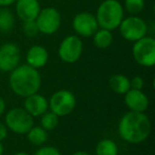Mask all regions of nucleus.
<instances>
[{
    "label": "nucleus",
    "instance_id": "obj_1",
    "mask_svg": "<svg viewBox=\"0 0 155 155\" xmlns=\"http://www.w3.org/2000/svg\"><path fill=\"white\" fill-rule=\"evenodd\" d=\"M120 137L130 143H140L151 133V122L144 113L127 112L122 116L118 124Z\"/></svg>",
    "mask_w": 155,
    "mask_h": 155
},
{
    "label": "nucleus",
    "instance_id": "obj_2",
    "mask_svg": "<svg viewBox=\"0 0 155 155\" xmlns=\"http://www.w3.org/2000/svg\"><path fill=\"white\" fill-rule=\"evenodd\" d=\"M41 77L37 69L27 65H18L10 75V87L15 95L28 97L39 91Z\"/></svg>",
    "mask_w": 155,
    "mask_h": 155
},
{
    "label": "nucleus",
    "instance_id": "obj_3",
    "mask_svg": "<svg viewBox=\"0 0 155 155\" xmlns=\"http://www.w3.org/2000/svg\"><path fill=\"white\" fill-rule=\"evenodd\" d=\"M123 16V8L118 0H104L98 8L96 19L101 29L112 31L118 28Z\"/></svg>",
    "mask_w": 155,
    "mask_h": 155
},
{
    "label": "nucleus",
    "instance_id": "obj_4",
    "mask_svg": "<svg viewBox=\"0 0 155 155\" xmlns=\"http://www.w3.org/2000/svg\"><path fill=\"white\" fill-rule=\"evenodd\" d=\"M33 124V117L25 108H12L5 115V125L15 134H27Z\"/></svg>",
    "mask_w": 155,
    "mask_h": 155
},
{
    "label": "nucleus",
    "instance_id": "obj_5",
    "mask_svg": "<svg viewBox=\"0 0 155 155\" xmlns=\"http://www.w3.org/2000/svg\"><path fill=\"white\" fill-rule=\"evenodd\" d=\"M133 58L137 64L143 67H153L155 65V39L144 36L134 41Z\"/></svg>",
    "mask_w": 155,
    "mask_h": 155
},
{
    "label": "nucleus",
    "instance_id": "obj_6",
    "mask_svg": "<svg viewBox=\"0 0 155 155\" xmlns=\"http://www.w3.org/2000/svg\"><path fill=\"white\" fill-rule=\"evenodd\" d=\"M49 108L52 113L58 115V117H65L71 114L74 110L77 99L71 91L62 89L51 96L50 100L48 101Z\"/></svg>",
    "mask_w": 155,
    "mask_h": 155
},
{
    "label": "nucleus",
    "instance_id": "obj_7",
    "mask_svg": "<svg viewBox=\"0 0 155 155\" xmlns=\"http://www.w3.org/2000/svg\"><path fill=\"white\" fill-rule=\"evenodd\" d=\"M118 28L121 36L129 41H136L146 36L148 31L146 21L135 15L123 18Z\"/></svg>",
    "mask_w": 155,
    "mask_h": 155
},
{
    "label": "nucleus",
    "instance_id": "obj_8",
    "mask_svg": "<svg viewBox=\"0 0 155 155\" xmlns=\"http://www.w3.org/2000/svg\"><path fill=\"white\" fill-rule=\"evenodd\" d=\"M35 22H36L39 32L46 35H51L60 29L62 17H61L60 12L55 8L49 7L41 10L35 19Z\"/></svg>",
    "mask_w": 155,
    "mask_h": 155
},
{
    "label": "nucleus",
    "instance_id": "obj_9",
    "mask_svg": "<svg viewBox=\"0 0 155 155\" xmlns=\"http://www.w3.org/2000/svg\"><path fill=\"white\" fill-rule=\"evenodd\" d=\"M83 52V43L77 35H69L62 41L58 47V56L65 63L72 64L81 58Z\"/></svg>",
    "mask_w": 155,
    "mask_h": 155
},
{
    "label": "nucleus",
    "instance_id": "obj_10",
    "mask_svg": "<svg viewBox=\"0 0 155 155\" xmlns=\"http://www.w3.org/2000/svg\"><path fill=\"white\" fill-rule=\"evenodd\" d=\"M72 27L74 32L83 37L93 36L99 28L96 16L88 12L77 14L72 20Z\"/></svg>",
    "mask_w": 155,
    "mask_h": 155
},
{
    "label": "nucleus",
    "instance_id": "obj_11",
    "mask_svg": "<svg viewBox=\"0 0 155 155\" xmlns=\"http://www.w3.org/2000/svg\"><path fill=\"white\" fill-rule=\"evenodd\" d=\"M20 51L17 45L7 43L0 47V70L11 72L19 65Z\"/></svg>",
    "mask_w": 155,
    "mask_h": 155
},
{
    "label": "nucleus",
    "instance_id": "obj_12",
    "mask_svg": "<svg viewBox=\"0 0 155 155\" xmlns=\"http://www.w3.org/2000/svg\"><path fill=\"white\" fill-rule=\"evenodd\" d=\"M124 95V103L131 112L144 113L148 110L149 98L142 91L130 88Z\"/></svg>",
    "mask_w": 155,
    "mask_h": 155
},
{
    "label": "nucleus",
    "instance_id": "obj_13",
    "mask_svg": "<svg viewBox=\"0 0 155 155\" xmlns=\"http://www.w3.org/2000/svg\"><path fill=\"white\" fill-rule=\"evenodd\" d=\"M41 10L38 0H16V13L22 21L35 20Z\"/></svg>",
    "mask_w": 155,
    "mask_h": 155
},
{
    "label": "nucleus",
    "instance_id": "obj_14",
    "mask_svg": "<svg viewBox=\"0 0 155 155\" xmlns=\"http://www.w3.org/2000/svg\"><path fill=\"white\" fill-rule=\"evenodd\" d=\"M25 110L32 117H41L49 108L48 101L44 96L39 94H33L25 99Z\"/></svg>",
    "mask_w": 155,
    "mask_h": 155
},
{
    "label": "nucleus",
    "instance_id": "obj_15",
    "mask_svg": "<svg viewBox=\"0 0 155 155\" xmlns=\"http://www.w3.org/2000/svg\"><path fill=\"white\" fill-rule=\"evenodd\" d=\"M27 63L29 66L33 67L35 69H38L44 67L48 62L49 54L45 47L39 45L32 46L27 52Z\"/></svg>",
    "mask_w": 155,
    "mask_h": 155
},
{
    "label": "nucleus",
    "instance_id": "obj_16",
    "mask_svg": "<svg viewBox=\"0 0 155 155\" xmlns=\"http://www.w3.org/2000/svg\"><path fill=\"white\" fill-rule=\"evenodd\" d=\"M110 87L116 94H125L130 88V79L123 74H114L110 78Z\"/></svg>",
    "mask_w": 155,
    "mask_h": 155
},
{
    "label": "nucleus",
    "instance_id": "obj_17",
    "mask_svg": "<svg viewBox=\"0 0 155 155\" xmlns=\"http://www.w3.org/2000/svg\"><path fill=\"white\" fill-rule=\"evenodd\" d=\"M94 44L99 49H106L113 44V34L112 31L106 29H98L93 35Z\"/></svg>",
    "mask_w": 155,
    "mask_h": 155
},
{
    "label": "nucleus",
    "instance_id": "obj_18",
    "mask_svg": "<svg viewBox=\"0 0 155 155\" xmlns=\"http://www.w3.org/2000/svg\"><path fill=\"white\" fill-rule=\"evenodd\" d=\"M27 138L34 146H43L48 139V133L41 127L33 125L30 131L27 133Z\"/></svg>",
    "mask_w": 155,
    "mask_h": 155
},
{
    "label": "nucleus",
    "instance_id": "obj_19",
    "mask_svg": "<svg viewBox=\"0 0 155 155\" xmlns=\"http://www.w3.org/2000/svg\"><path fill=\"white\" fill-rule=\"evenodd\" d=\"M118 146L110 139H102L96 147V155H118Z\"/></svg>",
    "mask_w": 155,
    "mask_h": 155
},
{
    "label": "nucleus",
    "instance_id": "obj_20",
    "mask_svg": "<svg viewBox=\"0 0 155 155\" xmlns=\"http://www.w3.org/2000/svg\"><path fill=\"white\" fill-rule=\"evenodd\" d=\"M15 25V18L11 11L2 9L0 11V32L8 33L12 31Z\"/></svg>",
    "mask_w": 155,
    "mask_h": 155
},
{
    "label": "nucleus",
    "instance_id": "obj_21",
    "mask_svg": "<svg viewBox=\"0 0 155 155\" xmlns=\"http://www.w3.org/2000/svg\"><path fill=\"white\" fill-rule=\"evenodd\" d=\"M41 127L46 131H53L58 124V116L52 112H46L41 115Z\"/></svg>",
    "mask_w": 155,
    "mask_h": 155
},
{
    "label": "nucleus",
    "instance_id": "obj_22",
    "mask_svg": "<svg viewBox=\"0 0 155 155\" xmlns=\"http://www.w3.org/2000/svg\"><path fill=\"white\" fill-rule=\"evenodd\" d=\"M144 0H125L124 7L125 10L132 15H137L143 10Z\"/></svg>",
    "mask_w": 155,
    "mask_h": 155
},
{
    "label": "nucleus",
    "instance_id": "obj_23",
    "mask_svg": "<svg viewBox=\"0 0 155 155\" xmlns=\"http://www.w3.org/2000/svg\"><path fill=\"white\" fill-rule=\"evenodd\" d=\"M24 33L27 37H34L39 33L37 25L35 20H30V21H24V27H22Z\"/></svg>",
    "mask_w": 155,
    "mask_h": 155
},
{
    "label": "nucleus",
    "instance_id": "obj_24",
    "mask_svg": "<svg viewBox=\"0 0 155 155\" xmlns=\"http://www.w3.org/2000/svg\"><path fill=\"white\" fill-rule=\"evenodd\" d=\"M34 155H61V152L56 148L51 146L41 147L35 152Z\"/></svg>",
    "mask_w": 155,
    "mask_h": 155
},
{
    "label": "nucleus",
    "instance_id": "obj_25",
    "mask_svg": "<svg viewBox=\"0 0 155 155\" xmlns=\"http://www.w3.org/2000/svg\"><path fill=\"white\" fill-rule=\"evenodd\" d=\"M143 79L139 75H136L134 77L132 80H130V86L132 89H138V91H141L142 87H143Z\"/></svg>",
    "mask_w": 155,
    "mask_h": 155
},
{
    "label": "nucleus",
    "instance_id": "obj_26",
    "mask_svg": "<svg viewBox=\"0 0 155 155\" xmlns=\"http://www.w3.org/2000/svg\"><path fill=\"white\" fill-rule=\"evenodd\" d=\"M8 136V127L7 125H5L3 123L0 122V142L7 138Z\"/></svg>",
    "mask_w": 155,
    "mask_h": 155
},
{
    "label": "nucleus",
    "instance_id": "obj_27",
    "mask_svg": "<svg viewBox=\"0 0 155 155\" xmlns=\"http://www.w3.org/2000/svg\"><path fill=\"white\" fill-rule=\"evenodd\" d=\"M16 2V0H0V5L1 7H9Z\"/></svg>",
    "mask_w": 155,
    "mask_h": 155
},
{
    "label": "nucleus",
    "instance_id": "obj_28",
    "mask_svg": "<svg viewBox=\"0 0 155 155\" xmlns=\"http://www.w3.org/2000/svg\"><path fill=\"white\" fill-rule=\"evenodd\" d=\"M5 101L0 97V116L5 113Z\"/></svg>",
    "mask_w": 155,
    "mask_h": 155
},
{
    "label": "nucleus",
    "instance_id": "obj_29",
    "mask_svg": "<svg viewBox=\"0 0 155 155\" xmlns=\"http://www.w3.org/2000/svg\"><path fill=\"white\" fill-rule=\"evenodd\" d=\"M72 155H91L89 153L84 152V151H78V152H74Z\"/></svg>",
    "mask_w": 155,
    "mask_h": 155
},
{
    "label": "nucleus",
    "instance_id": "obj_30",
    "mask_svg": "<svg viewBox=\"0 0 155 155\" xmlns=\"http://www.w3.org/2000/svg\"><path fill=\"white\" fill-rule=\"evenodd\" d=\"M0 155H3V146L1 142H0Z\"/></svg>",
    "mask_w": 155,
    "mask_h": 155
},
{
    "label": "nucleus",
    "instance_id": "obj_31",
    "mask_svg": "<svg viewBox=\"0 0 155 155\" xmlns=\"http://www.w3.org/2000/svg\"><path fill=\"white\" fill-rule=\"evenodd\" d=\"M14 155H30V154H28V153H26V152H17Z\"/></svg>",
    "mask_w": 155,
    "mask_h": 155
}]
</instances>
